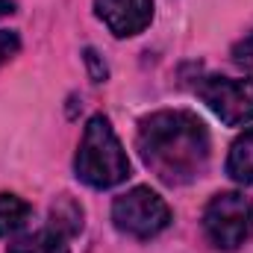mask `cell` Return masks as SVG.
I'll return each mask as SVG.
<instances>
[{"mask_svg": "<svg viewBox=\"0 0 253 253\" xmlns=\"http://www.w3.org/2000/svg\"><path fill=\"white\" fill-rule=\"evenodd\" d=\"M135 147L141 162L165 186H189L206 174L209 132L189 109H162L138 121Z\"/></svg>", "mask_w": 253, "mask_h": 253, "instance_id": "cell-1", "label": "cell"}, {"mask_svg": "<svg viewBox=\"0 0 253 253\" xmlns=\"http://www.w3.org/2000/svg\"><path fill=\"white\" fill-rule=\"evenodd\" d=\"M77 177L91 189H112L129 177V159L115 135L106 115H91L83 129L77 156H74Z\"/></svg>", "mask_w": 253, "mask_h": 253, "instance_id": "cell-2", "label": "cell"}, {"mask_svg": "<svg viewBox=\"0 0 253 253\" xmlns=\"http://www.w3.org/2000/svg\"><path fill=\"white\" fill-rule=\"evenodd\" d=\"M203 230L221 251H236L253 236V203L239 191H221L206 203Z\"/></svg>", "mask_w": 253, "mask_h": 253, "instance_id": "cell-3", "label": "cell"}, {"mask_svg": "<svg viewBox=\"0 0 253 253\" xmlns=\"http://www.w3.org/2000/svg\"><path fill=\"white\" fill-rule=\"evenodd\" d=\"M112 221L121 233L132 236V239H153L171 224V209L153 189L135 186L126 194L115 197Z\"/></svg>", "mask_w": 253, "mask_h": 253, "instance_id": "cell-4", "label": "cell"}, {"mask_svg": "<svg viewBox=\"0 0 253 253\" xmlns=\"http://www.w3.org/2000/svg\"><path fill=\"white\" fill-rule=\"evenodd\" d=\"M194 91L227 126H245L253 121V80L200 77Z\"/></svg>", "mask_w": 253, "mask_h": 253, "instance_id": "cell-5", "label": "cell"}, {"mask_svg": "<svg viewBox=\"0 0 253 253\" xmlns=\"http://www.w3.org/2000/svg\"><path fill=\"white\" fill-rule=\"evenodd\" d=\"M94 12L109 27L112 36L129 39L150 27L153 0H94Z\"/></svg>", "mask_w": 253, "mask_h": 253, "instance_id": "cell-6", "label": "cell"}, {"mask_svg": "<svg viewBox=\"0 0 253 253\" xmlns=\"http://www.w3.org/2000/svg\"><path fill=\"white\" fill-rule=\"evenodd\" d=\"M71 239L65 236L62 230H56L53 224L36 230V233H27V236H18L6 253H71Z\"/></svg>", "mask_w": 253, "mask_h": 253, "instance_id": "cell-7", "label": "cell"}, {"mask_svg": "<svg viewBox=\"0 0 253 253\" xmlns=\"http://www.w3.org/2000/svg\"><path fill=\"white\" fill-rule=\"evenodd\" d=\"M227 174L239 186H253V129H245L227 156Z\"/></svg>", "mask_w": 253, "mask_h": 253, "instance_id": "cell-8", "label": "cell"}, {"mask_svg": "<svg viewBox=\"0 0 253 253\" xmlns=\"http://www.w3.org/2000/svg\"><path fill=\"white\" fill-rule=\"evenodd\" d=\"M33 218V206L9 191H0V239L6 236H18Z\"/></svg>", "mask_w": 253, "mask_h": 253, "instance_id": "cell-9", "label": "cell"}, {"mask_svg": "<svg viewBox=\"0 0 253 253\" xmlns=\"http://www.w3.org/2000/svg\"><path fill=\"white\" fill-rule=\"evenodd\" d=\"M83 206L74 200V197H68V194H62V197H56V203L50 206V221L47 224H53L56 230H62L68 239H74V236H80L83 233Z\"/></svg>", "mask_w": 253, "mask_h": 253, "instance_id": "cell-10", "label": "cell"}, {"mask_svg": "<svg viewBox=\"0 0 253 253\" xmlns=\"http://www.w3.org/2000/svg\"><path fill=\"white\" fill-rule=\"evenodd\" d=\"M233 62L245 71H253V33H248L242 42H236L233 47Z\"/></svg>", "mask_w": 253, "mask_h": 253, "instance_id": "cell-11", "label": "cell"}, {"mask_svg": "<svg viewBox=\"0 0 253 253\" xmlns=\"http://www.w3.org/2000/svg\"><path fill=\"white\" fill-rule=\"evenodd\" d=\"M18 50H21V39H18V33H12V30H0V65L9 62Z\"/></svg>", "mask_w": 253, "mask_h": 253, "instance_id": "cell-12", "label": "cell"}, {"mask_svg": "<svg viewBox=\"0 0 253 253\" xmlns=\"http://www.w3.org/2000/svg\"><path fill=\"white\" fill-rule=\"evenodd\" d=\"M85 65H88V74H91V80L94 83H103L106 77H109V71H106V65H103V59L97 56V50H85Z\"/></svg>", "mask_w": 253, "mask_h": 253, "instance_id": "cell-13", "label": "cell"}, {"mask_svg": "<svg viewBox=\"0 0 253 253\" xmlns=\"http://www.w3.org/2000/svg\"><path fill=\"white\" fill-rule=\"evenodd\" d=\"M12 12H15V0H0V18H6Z\"/></svg>", "mask_w": 253, "mask_h": 253, "instance_id": "cell-14", "label": "cell"}]
</instances>
